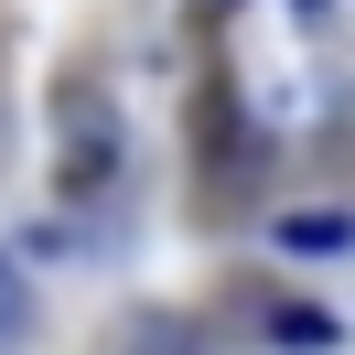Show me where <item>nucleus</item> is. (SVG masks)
Returning <instances> with one entry per match:
<instances>
[{"instance_id":"obj_1","label":"nucleus","mask_w":355,"mask_h":355,"mask_svg":"<svg viewBox=\"0 0 355 355\" xmlns=\"http://www.w3.org/2000/svg\"><path fill=\"white\" fill-rule=\"evenodd\" d=\"M54 119H65V194H97V183L119 173V119H108V97L76 87Z\"/></svg>"},{"instance_id":"obj_2","label":"nucleus","mask_w":355,"mask_h":355,"mask_svg":"<svg viewBox=\"0 0 355 355\" xmlns=\"http://www.w3.org/2000/svg\"><path fill=\"white\" fill-rule=\"evenodd\" d=\"M280 248L291 259H334V248H355V216H280Z\"/></svg>"},{"instance_id":"obj_3","label":"nucleus","mask_w":355,"mask_h":355,"mask_svg":"<svg viewBox=\"0 0 355 355\" xmlns=\"http://www.w3.org/2000/svg\"><path fill=\"white\" fill-rule=\"evenodd\" d=\"M22 323H33V291H22V269L0 259V345H11V334H22Z\"/></svg>"},{"instance_id":"obj_4","label":"nucleus","mask_w":355,"mask_h":355,"mask_svg":"<svg viewBox=\"0 0 355 355\" xmlns=\"http://www.w3.org/2000/svg\"><path fill=\"white\" fill-rule=\"evenodd\" d=\"M205 11H226V0H205Z\"/></svg>"}]
</instances>
